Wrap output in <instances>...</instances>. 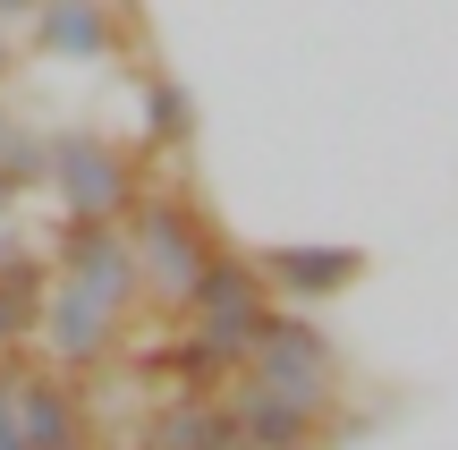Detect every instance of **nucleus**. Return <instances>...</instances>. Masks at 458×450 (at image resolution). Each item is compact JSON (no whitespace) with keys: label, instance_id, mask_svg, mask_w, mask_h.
<instances>
[{"label":"nucleus","instance_id":"nucleus-1","mask_svg":"<svg viewBox=\"0 0 458 450\" xmlns=\"http://www.w3.org/2000/svg\"><path fill=\"white\" fill-rule=\"evenodd\" d=\"M128 247H136V281H145V298H162L170 315H179V306L196 298L204 264H213L229 238H221L187 196H170V187H145V196L128 204Z\"/></svg>","mask_w":458,"mask_h":450},{"label":"nucleus","instance_id":"nucleus-2","mask_svg":"<svg viewBox=\"0 0 458 450\" xmlns=\"http://www.w3.org/2000/svg\"><path fill=\"white\" fill-rule=\"evenodd\" d=\"M246 374L272 383V391H289V400L331 408V400H340V383H348V357H340V340L323 332L314 306H280V298H272L255 349H246Z\"/></svg>","mask_w":458,"mask_h":450},{"label":"nucleus","instance_id":"nucleus-3","mask_svg":"<svg viewBox=\"0 0 458 450\" xmlns=\"http://www.w3.org/2000/svg\"><path fill=\"white\" fill-rule=\"evenodd\" d=\"M43 187L60 196L68 221H128V204L145 196V179H136V153L119 145V136L102 128H60L51 136V170Z\"/></svg>","mask_w":458,"mask_h":450},{"label":"nucleus","instance_id":"nucleus-4","mask_svg":"<svg viewBox=\"0 0 458 450\" xmlns=\"http://www.w3.org/2000/svg\"><path fill=\"white\" fill-rule=\"evenodd\" d=\"M263 315H272V281L255 272V255L221 247L213 264H204L196 298H187V332H196V340H204V349L221 357L229 374H246V349H255Z\"/></svg>","mask_w":458,"mask_h":450},{"label":"nucleus","instance_id":"nucleus-5","mask_svg":"<svg viewBox=\"0 0 458 450\" xmlns=\"http://www.w3.org/2000/svg\"><path fill=\"white\" fill-rule=\"evenodd\" d=\"M34 340H43V366L94 374V366H111V357L128 349V315H119L111 298H94V289H77V281H60V272H51V298H43Z\"/></svg>","mask_w":458,"mask_h":450},{"label":"nucleus","instance_id":"nucleus-6","mask_svg":"<svg viewBox=\"0 0 458 450\" xmlns=\"http://www.w3.org/2000/svg\"><path fill=\"white\" fill-rule=\"evenodd\" d=\"M255 272L272 281V298L280 306H331V298H348V289L374 272V255L365 247H340V238H280V247H255Z\"/></svg>","mask_w":458,"mask_h":450},{"label":"nucleus","instance_id":"nucleus-7","mask_svg":"<svg viewBox=\"0 0 458 450\" xmlns=\"http://www.w3.org/2000/svg\"><path fill=\"white\" fill-rule=\"evenodd\" d=\"M51 272L77 281V289H94V298H111L119 315L145 298V281H136V247H128V221H60V230H51Z\"/></svg>","mask_w":458,"mask_h":450},{"label":"nucleus","instance_id":"nucleus-8","mask_svg":"<svg viewBox=\"0 0 458 450\" xmlns=\"http://www.w3.org/2000/svg\"><path fill=\"white\" fill-rule=\"evenodd\" d=\"M221 408H229V425H238L246 450H323V425H331V408H340V400L314 408V400H289V391L238 374V383L221 391Z\"/></svg>","mask_w":458,"mask_h":450},{"label":"nucleus","instance_id":"nucleus-9","mask_svg":"<svg viewBox=\"0 0 458 450\" xmlns=\"http://www.w3.org/2000/svg\"><path fill=\"white\" fill-rule=\"evenodd\" d=\"M26 26H34V51L60 68L119 60V0H43Z\"/></svg>","mask_w":458,"mask_h":450},{"label":"nucleus","instance_id":"nucleus-10","mask_svg":"<svg viewBox=\"0 0 458 450\" xmlns=\"http://www.w3.org/2000/svg\"><path fill=\"white\" fill-rule=\"evenodd\" d=\"M17 434H26V450L85 442V400L60 366H17Z\"/></svg>","mask_w":458,"mask_h":450},{"label":"nucleus","instance_id":"nucleus-11","mask_svg":"<svg viewBox=\"0 0 458 450\" xmlns=\"http://www.w3.org/2000/svg\"><path fill=\"white\" fill-rule=\"evenodd\" d=\"M221 434V391H162L136 425V450H204Z\"/></svg>","mask_w":458,"mask_h":450},{"label":"nucleus","instance_id":"nucleus-12","mask_svg":"<svg viewBox=\"0 0 458 450\" xmlns=\"http://www.w3.org/2000/svg\"><path fill=\"white\" fill-rule=\"evenodd\" d=\"M136 136H145L153 153H187V145H196V94H187L170 68L145 77V128H136Z\"/></svg>","mask_w":458,"mask_h":450},{"label":"nucleus","instance_id":"nucleus-13","mask_svg":"<svg viewBox=\"0 0 458 450\" xmlns=\"http://www.w3.org/2000/svg\"><path fill=\"white\" fill-rule=\"evenodd\" d=\"M43 170H51V136H34V128H9V136H0V179H9L17 196H34Z\"/></svg>","mask_w":458,"mask_h":450},{"label":"nucleus","instance_id":"nucleus-14","mask_svg":"<svg viewBox=\"0 0 458 450\" xmlns=\"http://www.w3.org/2000/svg\"><path fill=\"white\" fill-rule=\"evenodd\" d=\"M34 323H43V306L9 298V281H0V357H26L34 349Z\"/></svg>","mask_w":458,"mask_h":450},{"label":"nucleus","instance_id":"nucleus-15","mask_svg":"<svg viewBox=\"0 0 458 450\" xmlns=\"http://www.w3.org/2000/svg\"><path fill=\"white\" fill-rule=\"evenodd\" d=\"M34 9H43V0H0V26H26Z\"/></svg>","mask_w":458,"mask_h":450},{"label":"nucleus","instance_id":"nucleus-16","mask_svg":"<svg viewBox=\"0 0 458 450\" xmlns=\"http://www.w3.org/2000/svg\"><path fill=\"white\" fill-rule=\"evenodd\" d=\"M204 450H246V442H238V425H229V408H221V434L204 442Z\"/></svg>","mask_w":458,"mask_h":450},{"label":"nucleus","instance_id":"nucleus-17","mask_svg":"<svg viewBox=\"0 0 458 450\" xmlns=\"http://www.w3.org/2000/svg\"><path fill=\"white\" fill-rule=\"evenodd\" d=\"M9 68H17V34L0 26V85H9Z\"/></svg>","mask_w":458,"mask_h":450},{"label":"nucleus","instance_id":"nucleus-18","mask_svg":"<svg viewBox=\"0 0 458 450\" xmlns=\"http://www.w3.org/2000/svg\"><path fill=\"white\" fill-rule=\"evenodd\" d=\"M9 128H17V119H9V102H0V136H9Z\"/></svg>","mask_w":458,"mask_h":450},{"label":"nucleus","instance_id":"nucleus-19","mask_svg":"<svg viewBox=\"0 0 458 450\" xmlns=\"http://www.w3.org/2000/svg\"><path fill=\"white\" fill-rule=\"evenodd\" d=\"M60 450H94V442H60Z\"/></svg>","mask_w":458,"mask_h":450}]
</instances>
